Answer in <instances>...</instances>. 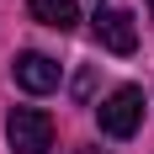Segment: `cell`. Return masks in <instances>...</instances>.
<instances>
[{
  "instance_id": "cell-3",
  "label": "cell",
  "mask_w": 154,
  "mask_h": 154,
  "mask_svg": "<svg viewBox=\"0 0 154 154\" xmlns=\"http://www.w3.org/2000/svg\"><path fill=\"white\" fill-rule=\"evenodd\" d=\"M96 43L106 48V53H133V48H138L133 16L117 11V5H101V11H96Z\"/></svg>"
},
{
  "instance_id": "cell-4",
  "label": "cell",
  "mask_w": 154,
  "mask_h": 154,
  "mask_svg": "<svg viewBox=\"0 0 154 154\" xmlns=\"http://www.w3.org/2000/svg\"><path fill=\"white\" fill-rule=\"evenodd\" d=\"M11 75H16V85H21V91H32V96L59 91V64L48 59V53H16Z\"/></svg>"
},
{
  "instance_id": "cell-2",
  "label": "cell",
  "mask_w": 154,
  "mask_h": 154,
  "mask_svg": "<svg viewBox=\"0 0 154 154\" xmlns=\"http://www.w3.org/2000/svg\"><path fill=\"white\" fill-rule=\"evenodd\" d=\"M96 117H101V133L106 138H133L143 122V91L138 85H117V91L96 106Z\"/></svg>"
},
{
  "instance_id": "cell-7",
  "label": "cell",
  "mask_w": 154,
  "mask_h": 154,
  "mask_svg": "<svg viewBox=\"0 0 154 154\" xmlns=\"http://www.w3.org/2000/svg\"><path fill=\"white\" fill-rule=\"evenodd\" d=\"M149 16H154V0H149Z\"/></svg>"
},
{
  "instance_id": "cell-1",
  "label": "cell",
  "mask_w": 154,
  "mask_h": 154,
  "mask_svg": "<svg viewBox=\"0 0 154 154\" xmlns=\"http://www.w3.org/2000/svg\"><path fill=\"white\" fill-rule=\"evenodd\" d=\"M5 143H11V154H48L53 149V117L37 106H16L5 117Z\"/></svg>"
},
{
  "instance_id": "cell-8",
  "label": "cell",
  "mask_w": 154,
  "mask_h": 154,
  "mask_svg": "<svg viewBox=\"0 0 154 154\" xmlns=\"http://www.w3.org/2000/svg\"><path fill=\"white\" fill-rule=\"evenodd\" d=\"M85 154H91V149H85Z\"/></svg>"
},
{
  "instance_id": "cell-6",
  "label": "cell",
  "mask_w": 154,
  "mask_h": 154,
  "mask_svg": "<svg viewBox=\"0 0 154 154\" xmlns=\"http://www.w3.org/2000/svg\"><path fill=\"white\" fill-rule=\"evenodd\" d=\"M91 85H96V75H91V69H80V75H75V96H80V101L91 96Z\"/></svg>"
},
{
  "instance_id": "cell-5",
  "label": "cell",
  "mask_w": 154,
  "mask_h": 154,
  "mask_svg": "<svg viewBox=\"0 0 154 154\" xmlns=\"http://www.w3.org/2000/svg\"><path fill=\"white\" fill-rule=\"evenodd\" d=\"M32 16H37L43 27H53V32H69L80 21V5L75 0H32Z\"/></svg>"
}]
</instances>
